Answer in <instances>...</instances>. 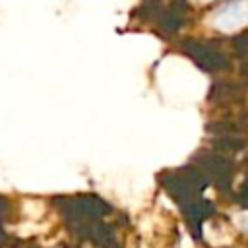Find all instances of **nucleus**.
<instances>
[{"label":"nucleus","instance_id":"nucleus-1","mask_svg":"<svg viewBox=\"0 0 248 248\" xmlns=\"http://www.w3.org/2000/svg\"><path fill=\"white\" fill-rule=\"evenodd\" d=\"M248 19V0H229L215 14V21L223 29H234Z\"/></svg>","mask_w":248,"mask_h":248}]
</instances>
